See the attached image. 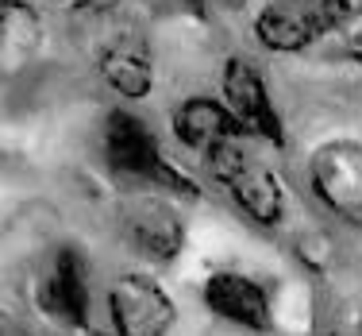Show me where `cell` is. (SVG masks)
<instances>
[{
	"mask_svg": "<svg viewBox=\"0 0 362 336\" xmlns=\"http://www.w3.org/2000/svg\"><path fill=\"white\" fill-rule=\"evenodd\" d=\"M358 28L355 0H270L255 20V39L274 55H300Z\"/></svg>",
	"mask_w": 362,
	"mask_h": 336,
	"instance_id": "7a4b0ae2",
	"label": "cell"
},
{
	"mask_svg": "<svg viewBox=\"0 0 362 336\" xmlns=\"http://www.w3.org/2000/svg\"><path fill=\"white\" fill-rule=\"evenodd\" d=\"M105 162L116 178L124 182H143L154 189H170L181 197H197V186L162 155L158 135L146 128V120H139L135 112H108L105 120Z\"/></svg>",
	"mask_w": 362,
	"mask_h": 336,
	"instance_id": "3957f363",
	"label": "cell"
},
{
	"mask_svg": "<svg viewBox=\"0 0 362 336\" xmlns=\"http://www.w3.org/2000/svg\"><path fill=\"white\" fill-rule=\"evenodd\" d=\"M170 124H174V135H177L181 147L204 155V159L216 147H223V143L243 140V128H239L235 116L223 108L220 97H185L174 108Z\"/></svg>",
	"mask_w": 362,
	"mask_h": 336,
	"instance_id": "8fae6325",
	"label": "cell"
},
{
	"mask_svg": "<svg viewBox=\"0 0 362 336\" xmlns=\"http://www.w3.org/2000/svg\"><path fill=\"white\" fill-rule=\"evenodd\" d=\"M201 301L220 317L247 332H270L274 329V301L262 282L247 279L239 271H220L204 282Z\"/></svg>",
	"mask_w": 362,
	"mask_h": 336,
	"instance_id": "30bf717a",
	"label": "cell"
},
{
	"mask_svg": "<svg viewBox=\"0 0 362 336\" xmlns=\"http://www.w3.org/2000/svg\"><path fill=\"white\" fill-rule=\"evenodd\" d=\"M42 47V20L28 0H0V82L35 62Z\"/></svg>",
	"mask_w": 362,
	"mask_h": 336,
	"instance_id": "7c38bea8",
	"label": "cell"
},
{
	"mask_svg": "<svg viewBox=\"0 0 362 336\" xmlns=\"http://www.w3.org/2000/svg\"><path fill=\"white\" fill-rule=\"evenodd\" d=\"M209 167L216 174V182L231 194V201L239 205L243 217H251L262 228H278L286 220V186L281 178L266 167L262 159H255L243 147V140H231L209 155Z\"/></svg>",
	"mask_w": 362,
	"mask_h": 336,
	"instance_id": "277c9868",
	"label": "cell"
},
{
	"mask_svg": "<svg viewBox=\"0 0 362 336\" xmlns=\"http://www.w3.org/2000/svg\"><path fill=\"white\" fill-rule=\"evenodd\" d=\"M39 309L62 329H89V267L77 247H58L50 271L39 282Z\"/></svg>",
	"mask_w": 362,
	"mask_h": 336,
	"instance_id": "ba28073f",
	"label": "cell"
},
{
	"mask_svg": "<svg viewBox=\"0 0 362 336\" xmlns=\"http://www.w3.org/2000/svg\"><path fill=\"white\" fill-rule=\"evenodd\" d=\"M0 336H28V329H23V325H16L12 317L0 309Z\"/></svg>",
	"mask_w": 362,
	"mask_h": 336,
	"instance_id": "5bb4252c",
	"label": "cell"
},
{
	"mask_svg": "<svg viewBox=\"0 0 362 336\" xmlns=\"http://www.w3.org/2000/svg\"><path fill=\"white\" fill-rule=\"evenodd\" d=\"M308 182L335 217L358 224L362 217V151L355 140H335L313 151Z\"/></svg>",
	"mask_w": 362,
	"mask_h": 336,
	"instance_id": "52a82bcc",
	"label": "cell"
},
{
	"mask_svg": "<svg viewBox=\"0 0 362 336\" xmlns=\"http://www.w3.org/2000/svg\"><path fill=\"white\" fill-rule=\"evenodd\" d=\"M220 101L223 108L235 116V124L243 128V135H258V140L281 147L286 143V128H281L278 105L270 97V85L258 74L255 62L247 58H228L220 74Z\"/></svg>",
	"mask_w": 362,
	"mask_h": 336,
	"instance_id": "5b68a950",
	"label": "cell"
},
{
	"mask_svg": "<svg viewBox=\"0 0 362 336\" xmlns=\"http://www.w3.org/2000/svg\"><path fill=\"white\" fill-rule=\"evenodd\" d=\"M185 4H193L197 12H235L247 0H185Z\"/></svg>",
	"mask_w": 362,
	"mask_h": 336,
	"instance_id": "4fadbf2b",
	"label": "cell"
},
{
	"mask_svg": "<svg viewBox=\"0 0 362 336\" xmlns=\"http://www.w3.org/2000/svg\"><path fill=\"white\" fill-rule=\"evenodd\" d=\"M108 317L116 336H166L177 306L151 274H119L108 290Z\"/></svg>",
	"mask_w": 362,
	"mask_h": 336,
	"instance_id": "8992f818",
	"label": "cell"
},
{
	"mask_svg": "<svg viewBox=\"0 0 362 336\" xmlns=\"http://www.w3.org/2000/svg\"><path fill=\"white\" fill-rule=\"evenodd\" d=\"M70 31L119 97L143 101L151 93V39L124 0H77L70 8Z\"/></svg>",
	"mask_w": 362,
	"mask_h": 336,
	"instance_id": "6da1fadb",
	"label": "cell"
},
{
	"mask_svg": "<svg viewBox=\"0 0 362 336\" xmlns=\"http://www.w3.org/2000/svg\"><path fill=\"white\" fill-rule=\"evenodd\" d=\"M151 4H185V0H151Z\"/></svg>",
	"mask_w": 362,
	"mask_h": 336,
	"instance_id": "9a60e30c",
	"label": "cell"
},
{
	"mask_svg": "<svg viewBox=\"0 0 362 336\" xmlns=\"http://www.w3.org/2000/svg\"><path fill=\"white\" fill-rule=\"evenodd\" d=\"M124 240L151 263H174L185 244V224L177 220L174 205L162 197H132L119 209Z\"/></svg>",
	"mask_w": 362,
	"mask_h": 336,
	"instance_id": "9c48e42d",
	"label": "cell"
}]
</instances>
